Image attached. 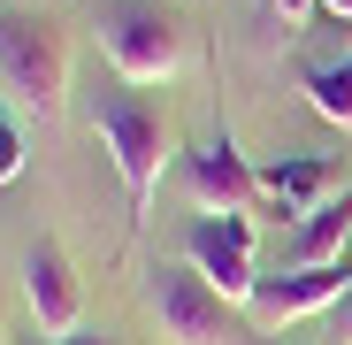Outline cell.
<instances>
[{"label": "cell", "instance_id": "obj_1", "mask_svg": "<svg viewBox=\"0 0 352 345\" xmlns=\"http://www.w3.org/2000/svg\"><path fill=\"white\" fill-rule=\"evenodd\" d=\"M92 131H100V146L115 154L123 207H131V230H138L146 207H153V185H161V161H168V115H161L153 100H138V92H100Z\"/></svg>", "mask_w": 352, "mask_h": 345}, {"label": "cell", "instance_id": "obj_2", "mask_svg": "<svg viewBox=\"0 0 352 345\" xmlns=\"http://www.w3.org/2000/svg\"><path fill=\"white\" fill-rule=\"evenodd\" d=\"M0 85L16 92V107H31L38 123H54L62 100H69V39H62V23L0 8Z\"/></svg>", "mask_w": 352, "mask_h": 345}, {"label": "cell", "instance_id": "obj_3", "mask_svg": "<svg viewBox=\"0 0 352 345\" xmlns=\"http://www.w3.org/2000/svg\"><path fill=\"white\" fill-rule=\"evenodd\" d=\"M92 31H100V54L115 62L123 85H168L184 70V23L161 0H107Z\"/></svg>", "mask_w": 352, "mask_h": 345}, {"label": "cell", "instance_id": "obj_4", "mask_svg": "<svg viewBox=\"0 0 352 345\" xmlns=\"http://www.w3.org/2000/svg\"><path fill=\"white\" fill-rule=\"evenodd\" d=\"M146 307H153V322H161L168 345H245L230 300L214 292L192 261H184V269H153V276H146Z\"/></svg>", "mask_w": 352, "mask_h": 345}, {"label": "cell", "instance_id": "obj_5", "mask_svg": "<svg viewBox=\"0 0 352 345\" xmlns=\"http://www.w3.org/2000/svg\"><path fill=\"white\" fill-rule=\"evenodd\" d=\"M253 238H261V222H253V215H192V222H184V261L214 284L230 307H238V300L253 307V292H261Z\"/></svg>", "mask_w": 352, "mask_h": 345}, {"label": "cell", "instance_id": "obj_6", "mask_svg": "<svg viewBox=\"0 0 352 345\" xmlns=\"http://www.w3.org/2000/svg\"><path fill=\"white\" fill-rule=\"evenodd\" d=\"M184 192H192L199 215H253L261 207V177L230 138H207V146L184 154Z\"/></svg>", "mask_w": 352, "mask_h": 345}, {"label": "cell", "instance_id": "obj_7", "mask_svg": "<svg viewBox=\"0 0 352 345\" xmlns=\"http://www.w3.org/2000/svg\"><path fill=\"white\" fill-rule=\"evenodd\" d=\"M352 269L344 261H314V269H283V276H261V292H253V315L268 322V330H283V322H307V315H329L352 284H344Z\"/></svg>", "mask_w": 352, "mask_h": 345}, {"label": "cell", "instance_id": "obj_8", "mask_svg": "<svg viewBox=\"0 0 352 345\" xmlns=\"http://www.w3.org/2000/svg\"><path fill=\"white\" fill-rule=\"evenodd\" d=\"M23 300H31V315H38V330H46L54 345L77 337L85 292H77V269H69V253L54 246V238H38V246L23 253Z\"/></svg>", "mask_w": 352, "mask_h": 345}, {"label": "cell", "instance_id": "obj_9", "mask_svg": "<svg viewBox=\"0 0 352 345\" xmlns=\"http://www.w3.org/2000/svg\"><path fill=\"white\" fill-rule=\"evenodd\" d=\"M253 177H261V207L268 215H314L322 200H337L344 169L329 154H283V161H253Z\"/></svg>", "mask_w": 352, "mask_h": 345}, {"label": "cell", "instance_id": "obj_10", "mask_svg": "<svg viewBox=\"0 0 352 345\" xmlns=\"http://www.w3.org/2000/svg\"><path fill=\"white\" fill-rule=\"evenodd\" d=\"M344 238H352V192H337V200H322L314 215H299V230H291V246H283V269L344 261Z\"/></svg>", "mask_w": 352, "mask_h": 345}, {"label": "cell", "instance_id": "obj_11", "mask_svg": "<svg viewBox=\"0 0 352 345\" xmlns=\"http://www.w3.org/2000/svg\"><path fill=\"white\" fill-rule=\"evenodd\" d=\"M299 92H307V107L322 115V123H337V131L352 138V54L307 62V70H299Z\"/></svg>", "mask_w": 352, "mask_h": 345}, {"label": "cell", "instance_id": "obj_12", "mask_svg": "<svg viewBox=\"0 0 352 345\" xmlns=\"http://www.w3.org/2000/svg\"><path fill=\"white\" fill-rule=\"evenodd\" d=\"M16 177H23V131L0 115V185H16Z\"/></svg>", "mask_w": 352, "mask_h": 345}, {"label": "cell", "instance_id": "obj_13", "mask_svg": "<svg viewBox=\"0 0 352 345\" xmlns=\"http://www.w3.org/2000/svg\"><path fill=\"white\" fill-rule=\"evenodd\" d=\"M268 8H276V16H283V23H307V16H314V8H322V0H268Z\"/></svg>", "mask_w": 352, "mask_h": 345}, {"label": "cell", "instance_id": "obj_14", "mask_svg": "<svg viewBox=\"0 0 352 345\" xmlns=\"http://www.w3.org/2000/svg\"><path fill=\"white\" fill-rule=\"evenodd\" d=\"M329 330H337V337H344V345H352V292H344V300H337V307H329Z\"/></svg>", "mask_w": 352, "mask_h": 345}, {"label": "cell", "instance_id": "obj_15", "mask_svg": "<svg viewBox=\"0 0 352 345\" xmlns=\"http://www.w3.org/2000/svg\"><path fill=\"white\" fill-rule=\"evenodd\" d=\"M62 345H115V337H100V330H77V337H62Z\"/></svg>", "mask_w": 352, "mask_h": 345}, {"label": "cell", "instance_id": "obj_16", "mask_svg": "<svg viewBox=\"0 0 352 345\" xmlns=\"http://www.w3.org/2000/svg\"><path fill=\"white\" fill-rule=\"evenodd\" d=\"M322 8H329V16H344V23H352V0H322Z\"/></svg>", "mask_w": 352, "mask_h": 345}, {"label": "cell", "instance_id": "obj_17", "mask_svg": "<svg viewBox=\"0 0 352 345\" xmlns=\"http://www.w3.org/2000/svg\"><path fill=\"white\" fill-rule=\"evenodd\" d=\"M344 269H352V238H344Z\"/></svg>", "mask_w": 352, "mask_h": 345}, {"label": "cell", "instance_id": "obj_18", "mask_svg": "<svg viewBox=\"0 0 352 345\" xmlns=\"http://www.w3.org/2000/svg\"><path fill=\"white\" fill-rule=\"evenodd\" d=\"M0 345H8V330H0Z\"/></svg>", "mask_w": 352, "mask_h": 345}]
</instances>
